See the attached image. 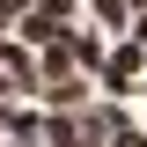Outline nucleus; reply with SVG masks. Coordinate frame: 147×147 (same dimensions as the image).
<instances>
[{"instance_id":"1","label":"nucleus","mask_w":147,"mask_h":147,"mask_svg":"<svg viewBox=\"0 0 147 147\" xmlns=\"http://www.w3.org/2000/svg\"><path fill=\"white\" fill-rule=\"evenodd\" d=\"M140 74H147V52H140V44L125 37V44H110V52H103V66H96V81H103L110 96H125V88H140Z\"/></svg>"},{"instance_id":"2","label":"nucleus","mask_w":147,"mask_h":147,"mask_svg":"<svg viewBox=\"0 0 147 147\" xmlns=\"http://www.w3.org/2000/svg\"><path fill=\"white\" fill-rule=\"evenodd\" d=\"M103 52H110L103 30H74V22H66V59H74V74H96V66H103Z\"/></svg>"},{"instance_id":"3","label":"nucleus","mask_w":147,"mask_h":147,"mask_svg":"<svg viewBox=\"0 0 147 147\" xmlns=\"http://www.w3.org/2000/svg\"><path fill=\"white\" fill-rule=\"evenodd\" d=\"M118 118H125V103H96L88 118H74V125H81V140H110V125H118Z\"/></svg>"},{"instance_id":"4","label":"nucleus","mask_w":147,"mask_h":147,"mask_svg":"<svg viewBox=\"0 0 147 147\" xmlns=\"http://www.w3.org/2000/svg\"><path fill=\"white\" fill-rule=\"evenodd\" d=\"M103 147H147V132L132 125V118H118V125H110V140H103Z\"/></svg>"},{"instance_id":"5","label":"nucleus","mask_w":147,"mask_h":147,"mask_svg":"<svg viewBox=\"0 0 147 147\" xmlns=\"http://www.w3.org/2000/svg\"><path fill=\"white\" fill-rule=\"evenodd\" d=\"M125 37H132V44L147 52V7H132V22H125Z\"/></svg>"},{"instance_id":"6","label":"nucleus","mask_w":147,"mask_h":147,"mask_svg":"<svg viewBox=\"0 0 147 147\" xmlns=\"http://www.w3.org/2000/svg\"><path fill=\"white\" fill-rule=\"evenodd\" d=\"M15 15H30V0H0V30H7Z\"/></svg>"},{"instance_id":"7","label":"nucleus","mask_w":147,"mask_h":147,"mask_svg":"<svg viewBox=\"0 0 147 147\" xmlns=\"http://www.w3.org/2000/svg\"><path fill=\"white\" fill-rule=\"evenodd\" d=\"M74 147H103V140H74Z\"/></svg>"},{"instance_id":"8","label":"nucleus","mask_w":147,"mask_h":147,"mask_svg":"<svg viewBox=\"0 0 147 147\" xmlns=\"http://www.w3.org/2000/svg\"><path fill=\"white\" fill-rule=\"evenodd\" d=\"M0 147H22V140H0Z\"/></svg>"}]
</instances>
